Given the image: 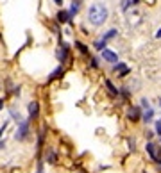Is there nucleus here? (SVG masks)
Returning <instances> with one entry per match:
<instances>
[{
	"instance_id": "nucleus-1",
	"label": "nucleus",
	"mask_w": 161,
	"mask_h": 173,
	"mask_svg": "<svg viewBox=\"0 0 161 173\" xmlns=\"http://www.w3.org/2000/svg\"><path fill=\"white\" fill-rule=\"evenodd\" d=\"M107 7L104 5V4H93L90 9H88V20H90V23L91 25H95V27H100L102 23L107 20Z\"/></svg>"
},
{
	"instance_id": "nucleus-2",
	"label": "nucleus",
	"mask_w": 161,
	"mask_h": 173,
	"mask_svg": "<svg viewBox=\"0 0 161 173\" xmlns=\"http://www.w3.org/2000/svg\"><path fill=\"white\" fill-rule=\"evenodd\" d=\"M102 57L106 59V61H109V62H117V61H118V56H117L115 52L107 50V48H104V50H102Z\"/></svg>"
},
{
	"instance_id": "nucleus-3",
	"label": "nucleus",
	"mask_w": 161,
	"mask_h": 173,
	"mask_svg": "<svg viewBox=\"0 0 161 173\" xmlns=\"http://www.w3.org/2000/svg\"><path fill=\"white\" fill-rule=\"evenodd\" d=\"M29 114H31V118L38 116V102H31L29 104Z\"/></svg>"
},
{
	"instance_id": "nucleus-4",
	"label": "nucleus",
	"mask_w": 161,
	"mask_h": 173,
	"mask_svg": "<svg viewBox=\"0 0 161 173\" xmlns=\"http://www.w3.org/2000/svg\"><path fill=\"white\" fill-rule=\"evenodd\" d=\"M25 134H27V123H25V121H21L20 132L16 134V139H23V137H25Z\"/></svg>"
},
{
	"instance_id": "nucleus-5",
	"label": "nucleus",
	"mask_w": 161,
	"mask_h": 173,
	"mask_svg": "<svg viewBox=\"0 0 161 173\" xmlns=\"http://www.w3.org/2000/svg\"><path fill=\"white\" fill-rule=\"evenodd\" d=\"M79 9H80V2L79 0H74V2H72V9H70V16H74Z\"/></svg>"
},
{
	"instance_id": "nucleus-6",
	"label": "nucleus",
	"mask_w": 161,
	"mask_h": 173,
	"mask_svg": "<svg viewBox=\"0 0 161 173\" xmlns=\"http://www.w3.org/2000/svg\"><path fill=\"white\" fill-rule=\"evenodd\" d=\"M147 152L150 154V157H152V159H156V161H158V155H156V148H154V145H152V143H147Z\"/></svg>"
},
{
	"instance_id": "nucleus-7",
	"label": "nucleus",
	"mask_w": 161,
	"mask_h": 173,
	"mask_svg": "<svg viewBox=\"0 0 161 173\" xmlns=\"http://www.w3.org/2000/svg\"><path fill=\"white\" fill-rule=\"evenodd\" d=\"M129 118H131V120H133V121H136V120H138V118H140V111H138V109H136V107H133V109H131V111H129Z\"/></svg>"
},
{
	"instance_id": "nucleus-8",
	"label": "nucleus",
	"mask_w": 161,
	"mask_h": 173,
	"mask_svg": "<svg viewBox=\"0 0 161 173\" xmlns=\"http://www.w3.org/2000/svg\"><path fill=\"white\" fill-rule=\"evenodd\" d=\"M117 72H118V75H120V77H123V75H127L129 68H127L125 64H118V66H117Z\"/></svg>"
},
{
	"instance_id": "nucleus-9",
	"label": "nucleus",
	"mask_w": 161,
	"mask_h": 173,
	"mask_svg": "<svg viewBox=\"0 0 161 173\" xmlns=\"http://www.w3.org/2000/svg\"><path fill=\"white\" fill-rule=\"evenodd\" d=\"M115 36H117V30H115V29H111V30H109V32H107V34L104 36V41H107V39L115 38Z\"/></svg>"
},
{
	"instance_id": "nucleus-10",
	"label": "nucleus",
	"mask_w": 161,
	"mask_h": 173,
	"mask_svg": "<svg viewBox=\"0 0 161 173\" xmlns=\"http://www.w3.org/2000/svg\"><path fill=\"white\" fill-rule=\"evenodd\" d=\"M58 20H59L61 23H64V21H66V20H68V14H66V13H64V11H61L59 14H58Z\"/></svg>"
},
{
	"instance_id": "nucleus-11",
	"label": "nucleus",
	"mask_w": 161,
	"mask_h": 173,
	"mask_svg": "<svg viewBox=\"0 0 161 173\" xmlns=\"http://www.w3.org/2000/svg\"><path fill=\"white\" fill-rule=\"evenodd\" d=\"M143 120H145V121H150V120H152V109L147 107V113L143 114Z\"/></svg>"
},
{
	"instance_id": "nucleus-12",
	"label": "nucleus",
	"mask_w": 161,
	"mask_h": 173,
	"mask_svg": "<svg viewBox=\"0 0 161 173\" xmlns=\"http://www.w3.org/2000/svg\"><path fill=\"white\" fill-rule=\"evenodd\" d=\"M104 46H106V41H104V39H100V41L95 43V48H99V50H104Z\"/></svg>"
},
{
	"instance_id": "nucleus-13",
	"label": "nucleus",
	"mask_w": 161,
	"mask_h": 173,
	"mask_svg": "<svg viewBox=\"0 0 161 173\" xmlns=\"http://www.w3.org/2000/svg\"><path fill=\"white\" fill-rule=\"evenodd\" d=\"M106 86H107V88H109V89H111V93H113V95H117V93H118V91H117V89H115V86H113V84H111V82H109V80H107V82H106Z\"/></svg>"
},
{
	"instance_id": "nucleus-14",
	"label": "nucleus",
	"mask_w": 161,
	"mask_h": 173,
	"mask_svg": "<svg viewBox=\"0 0 161 173\" xmlns=\"http://www.w3.org/2000/svg\"><path fill=\"white\" fill-rule=\"evenodd\" d=\"M129 4H131L129 0H122V9H127V7H129Z\"/></svg>"
},
{
	"instance_id": "nucleus-15",
	"label": "nucleus",
	"mask_w": 161,
	"mask_h": 173,
	"mask_svg": "<svg viewBox=\"0 0 161 173\" xmlns=\"http://www.w3.org/2000/svg\"><path fill=\"white\" fill-rule=\"evenodd\" d=\"M77 46H79V50H80V52H84V54H86V46H84L82 43H77Z\"/></svg>"
},
{
	"instance_id": "nucleus-16",
	"label": "nucleus",
	"mask_w": 161,
	"mask_h": 173,
	"mask_svg": "<svg viewBox=\"0 0 161 173\" xmlns=\"http://www.w3.org/2000/svg\"><path fill=\"white\" fill-rule=\"evenodd\" d=\"M156 132H158V134H161V121H158V123H156Z\"/></svg>"
},
{
	"instance_id": "nucleus-17",
	"label": "nucleus",
	"mask_w": 161,
	"mask_h": 173,
	"mask_svg": "<svg viewBox=\"0 0 161 173\" xmlns=\"http://www.w3.org/2000/svg\"><path fill=\"white\" fill-rule=\"evenodd\" d=\"M54 2H56V4H59V5L63 4V0H54Z\"/></svg>"
},
{
	"instance_id": "nucleus-18",
	"label": "nucleus",
	"mask_w": 161,
	"mask_h": 173,
	"mask_svg": "<svg viewBox=\"0 0 161 173\" xmlns=\"http://www.w3.org/2000/svg\"><path fill=\"white\" fill-rule=\"evenodd\" d=\"M156 36H158V38H161V29L158 30V34H156Z\"/></svg>"
},
{
	"instance_id": "nucleus-19",
	"label": "nucleus",
	"mask_w": 161,
	"mask_h": 173,
	"mask_svg": "<svg viewBox=\"0 0 161 173\" xmlns=\"http://www.w3.org/2000/svg\"><path fill=\"white\" fill-rule=\"evenodd\" d=\"M0 109H2V102H0Z\"/></svg>"
}]
</instances>
